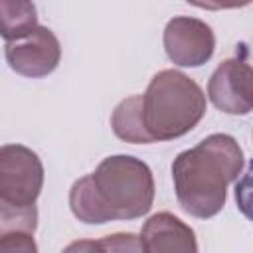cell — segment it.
<instances>
[{
    "instance_id": "1",
    "label": "cell",
    "mask_w": 253,
    "mask_h": 253,
    "mask_svg": "<svg viewBox=\"0 0 253 253\" xmlns=\"http://www.w3.org/2000/svg\"><path fill=\"white\" fill-rule=\"evenodd\" d=\"M243 150L229 134L215 132L172 162L174 192L180 208L198 219L217 215L227 198V184L243 170Z\"/></svg>"
},
{
    "instance_id": "2",
    "label": "cell",
    "mask_w": 253,
    "mask_h": 253,
    "mask_svg": "<svg viewBox=\"0 0 253 253\" xmlns=\"http://www.w3.org/2000/svg\"><path fill=\"white\" fill-rule=\"evenodd\" d=\"M142 115L150 136L174 140L188 134L206 115V95L202 87L176 69L158 71L144 95Z\"/></svg>"
},
{
    "instance_id": "3",
    "label": "cell",
    "mask_w": 253,
    "mask_h": 253,
    "mask_svg": "<svg viewBox=\"0 0 253 253\" xmlns=\"http://www.w3.org/2000/svg\"><path fill=\"white\" fill-rule=\"evenodd\" d=\"M109 219H136L150 211L154 178L146 162L128 154L107 156L91 174Z\"/></svg>"
},
{
    "instance_id": "4",
    "label": "cell",
    "mask_w": 253,
    "mask_h": 253,
    "mask_svg": "<svg viewBox=\"0 0 253 253\" xmlns=\"http://www.w3.org/2000/svg\"><path fill=\"white\" fill-rule=\"evenodd\" d=\"M43 188V164L24 144L0 148V206L32 208Z\"/></svg>"
},
{
    "instance_id": "5",
    "label": "cell",
    "mask_w": 253,
    "mask_h": 253,
    "mask_svg": "<svg viewBox=\"0 0 253 253\" xmlns=\"http://www.w3.org/2000/svg\"><path fill=\"white\" fill-rule=\"evenodd\" d=\"M4 55L12 71L36 79L55 71L61 59V45L49 28L38 26L26 36L6 42Z\"/></svg>"
},
{
    "instance_id": "6",
    "label": "cell",
    "mask_w": 253,
    "mask_h": 253,
    "mask_svg": "<svg viewBox=\"0 0 253 253\" xmlns=\"http://www.w3.org/2000/svg\"><path fill=\"white\" fill-rule=\"evenodd\" d=\"M164 51L174 65L200 67L211 59L215 36L211 28L190 16H174L164 28Z\"/></svg>"
},
{
    "instance_id": "7",
    "label": "cell",
    "mask_w": 253,
    "mask_h": 253,
    "mask_svg": "<svg viewBox=\"0 0 253 253\" xmlns=\"http://www.w3.org/2000/svg\"><path fill=\"white\" fill-rule=\"evenodd\" d=\"M208 97L225 115L253 111V65L231 57L221 61L208 81Z\"/></svg>"
},
{
    "instance_id": "8",
    "label": "cell",
    "mask_w": 253,
    "mask_h": 253,
    "mask_svg": "<svg viewBox=\"0 0 253 253\" xmlns=\"http://www.w3.org/2000/svg\"><path fill=\"white\" fill-rule=\"evenodd\" d=\"M142 251L148 253H196L198 241L190 225L170 211L148 217L140 229Z\"/></svg>"
},
{
    "instance_id": "9",
    "label": "cell",
    "mask_w": 253,
    "mask_h": 253,
    "mask_svg": "<svg viewBox=\"0 0 253 253\" xmlns=\"http://www.w3.org/2000/svg\"><path fill=\"white\" fill-rule=\"evenodd\" d=\"M111 126L117 138L130 144H150L154 138L150 136L144 115H142V95H132L123 99L111 117Z\"/></svg>"
},
{
    "instance_id": "10",
    "label": "cell",
    "mask_w": 253,
    "mask_h": 253,
    "mask_svg": "<svg viewBox=\"0 0 253 253\" xmlns=\"http://www.w3.org/2000/svg\"><path fill=\"white\" fill-rule=\"evenodd\" d=\"M69 208H71L73 215L83 223H107V221H111L99 196H97V192H95L91 174L73 182V186L69 190Z\"/></svg>"
},
{
    "instance_id": "11",
    "label": "cell",
    "mask_w": 253,
    "mask_h": 253,
    "mask_svg": "<svg viewBox=\"0 0 253 253\" xmlns=\"http://www.w3.org/2000/svg\"><path fill=\"white\" fill-rule=\"evenodd\" d=\"M0 20L4 42L18 40L38 28V12L32 0H0Z\"/></svg>"
},
{
    "instance_id": "12",
    "label": "cell",
    "mask_w": 253,
    "mask_h": 253,
    "mask_svg": "<svg viewBox=\"0 0 253 253\" xmlns=\"http://www.w3.org/2000/svg\"><path fill=\"white\" fill-rule=\"evenodd\" d=\"M38 227V210L32 208H4L0 206V233L6 231H28L34 233Z\"/></svg>"
},
{
    "instance_id": "13",
    "label": "cell",
    "mask_w": 253,
    "mask_h": 253,
    "mask_svg": "<svg viewBox=\"0 0 253 253\" xmlns=\"http://www.w3.org/2000/svg\"><path fill=\"white\" fill-rule=\"evenodd\" d=\"M91 247H103V249H111V251H125V249H130V251H138L142 249L140 245V237L136 239L132 233H117V235H107V239L103 241H87V243H73L69 245L67 249H91Z\"/></svg>"
},
{
    "instance_id": "14",
    "label": "cell",
    "mask_w": 253,
    "mask_h": 253,
    "mask_svg": "<svg viewBox=\"0 0 253 253\" xmlns=\"http://www.w3.org/2000/svg\"><path fill=\"white\" fill-rule=\"evenodd\" d=\"M235 204L239 211L253 221V160L247 166V172L235 182Z\"/></svg>"
},
{
    "instance_id": "15",
    "label": "cell",
    "mask_w": 253,
    "mask_h": 253,
    "mask_svg": "<svg viewBox=\"0 0 253 253\" xmlns=\"http://www.w3.org/2000/svg\"><path fill=\"white\" fill-rule=\"evenodd\" d=\"M0 251L2 253H34L38 245L34 243V233L28 231H6L0 233Z\"/></svg>"
},
{
    "instance_id": "16",
    "label": "cell",
    "mask_w": 253,
    "mask_h": 253,
    "mask_svg": "<svg viewBox=\"0 0 253 253\" xmlns=\"http://www.w3.org/2000/svg\"><path fill=\"white\" fill-rule=\"evenodd\" d=\"M186 2L202 10H233V8H245L253 0H186Z\"/></svg>"
}]
</instances>
